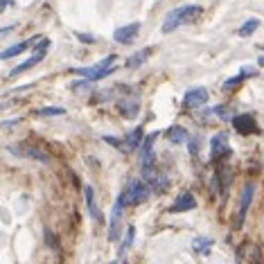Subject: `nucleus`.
<instances>
[{"instance_id":"nucleus-23","label":"nucleus","mask_w":264,"mask_h":264,"mask_svg":"<svg viewBox=\"0 0 264 264\" xmlns=\"http://www.w3.org/2000/svg\"><path fill=\"white\" fill-rule=\"evenodd\" d=\"M64 108H61V106H50V108H41V111H39V116H64Z\"/></svg>"},{"instance_id":"nucleus-2","label":"nucleus","mask_w":264,"mask_h":264,"mask_svg":"<svg viewBox=\"0 0 264 264\" xmlns=\"http://www.w3.org/2000/svg\"><path fill=\"white\" fill-rule=\"evenodd\" d=\"M116 59H118V56L111 54V56H106V59L97 61L95 66H90V68H74L72 72L82 74V77L90 79V82H100V79L108 77L111 72H116Z\"/></svg>"},{"instance_id":"nucleus-14","label":"nucleus","mask_w":264,"mask_h":264,"mask_svg":"<svg viewBox=\"0 0 264 264\" xmlns=\"http://www.w3.org/2000/svg\"><path fill=\"white\" fill-rule=\"evenodd\" d=\"M149 54H152V50L145 48V50H140V52H136L134 56H129L127 61H124V66L127 68H138V66H142L145 61L149 59Z\"/></svg>"},{"instance_id":"nucleus-4","label":"nucleus","mask_w":264,"mask_h":264,"mask_svg":"<svg viewBox=\"0 0 264 264\" xmlns=\"http://www.w3.org/2000/svg\"><path fill=\"white\" fill-rule=\"evenodd\" d=\"M48 48H50V39H41V43H39V48H36V54L30 56L27 61H23V64H18L16 68H11V70H9V77H16V74L30 70V68H34L36 64H41V61L45 59V52H48Z\"/></svg>"},{"instance_id":"nucleus-24","label":"nucleus","mask_w":264,"mask_h":264,"mask_svg":"<svg viewBox=\"0 0 264 264\" xmlns=\"http://www.w3.org/2000/svg\"><path fill=\"white\" fill-rule=\"evenodd\" d=\"M45 242H48L50 249H59V242H56V237L52 235V231H48V228H45Z\"/></svg>"},{"instance_id":"nucleus-9","label":"nucleus","mask_w":264,"mask_h":264,"mask_svg":"<svg viewBox=\"0 0 264 264\" xmlns=\"http://www.w3.org/2000/svg\"><path fill=\"white\" fill-rule=\"evenodd\" d=\"M197 208V199H194L192 192H183L179 199L172 203L169 212H187V210H194Z\"/></svg>"},{"instance_id":"nucleus-25","label":"nucleus","mask_w":264,"mask_h":264,"mask_svg":"<svg viewBox=\"0 0 264 264\" xmlns=\"http://www.w3.org/2000/svg\"><path fill=\"white\" fill-rule=\"evenodd\" d=\"M242 79H244V77H242V74H237V77H231V79H228V82H226V84H223V90H231V88H233V86H237L239 82H242Z\"/></svg>"},{"instance_id":"nucleus-8","label":"nucleus","mask_w":264,"mask_h":264,"mask_svg":"<svg viewBox=\"0 0 264 264\" xmlns=\"http://www.w3.org/2000/svg\"><path fill=\"white\" fill-rule=\"evenodd\" d=\"M205 102H208V90L205 88H190L185 93V97H183V106L185 108H199V106H203Z\"/></svg>"},{"instance_id":"nucleus-21","label":"nucleus","mask_w":264,"mask_h":264,"mask_svg":"<svg viewBox=\"0 0 264 264\" xmlns=\"http://www.w3.org/2000/svg\"><path fill=\"white\" fill-rule=\"evenodd\" d=\"M120 111H122V116H127V118H136V113H138V104H136V102H129V104L124 102Z\"/></svg>"},{"instance_id":"nucleus-5","label":"nucleus","mask_w":264,"mask_h":264,"mask_svg":"<svg viewBox=\"0 0 264 264\" xmlns=\"http://www.w3.org/2000/svg\"><path fill=\"white\" fill-rule=\"evenodd\" d=\"M124 197L120 194V199L116 201V205H113V212H111V223H108V239L111 242H116L120 237V226H122V208H124Z\"/></svg>"},{"instance_id":"nucleus-22","label":"nucleus","mask_w":264,"mask_h":264,"mask_svg":"<svg viewBox=\"0 0 264 264\" xmlns=\"http://www.w3.org/2000/svg\"><path fill=\"white\" fill-rule=\"evenodd\" d=\"M187 149H190L192 156H199V149H201V140H199V136H192L190 140H187Z\"/></svg>"},{"instance_id":"nucleus-3","label":"nucleus","mask_w":264,"mask_h":264,"mask_svg":"<svg viewBox=\"0 0 264 264\" xmlns=\"http://www.w3.org/2000/svg\"><path fill=\"white\" fill-rule=\"evenodd\" d=\"M122 197H124V201H127L129 205H140V203H145V199L149 197V185H147V181H142V179H131V181L127 183V187H124Z\"/></svg>"},{"instance_id":"nucleus-7","label":"nucleus","mask_w":264,"mask_h":264,"mask_svg":"<svg viewBox=\"0 0 264 264\" xmlns=\"http://www.w3.org/2000/svg\"><path fill=\"white\" fill-rule=\"evenodd\" d=\"M255 194V183H246L244 190H242V199H239V215H237V226H242L246 219V212L251 208V201H253Z\"/></svg>"},{"instance_id":"nucleus-15","label":"nucleus","mask_w":264,"mask_h":264,"mask_svg":"<svg viewBox=\"0 0 264 264\" xmlns=\"http://www.w3.org/2000/svg\"><path fill=\"white\" fill-rule=\"evenodd\" d=\"M30 43H32V41H21V43L11 45V48H7L3 54H0V59H3V61H7V59H11V56H16V54H23L27 48H30Z\"/></svg>"},{"instance_id":"nucleus-18","label":"nucleus","mask_w":264,"mask_h":264,"mask_svg":"<svg viewBox=\"0 0 264 264\" xmlns=\"http://www.w3.org/2000/svg\"><path fill=\"white\" fill-rule=\"evenodd\" d=\"M140 142H142V129L136 127V129L127 136V147H129V149H136L138 145H140Z\"/></svg>"},{"instance_id":"nucleus-10","label":"nucleus","mask_w":264,"mask_h":264,"mask_svg":"<svg viewBox=\"0 0 264 264\" xmlns=\"http://www.w3.org/2000/svg\"><path fill=\"white\" fill-rule=\"evenodd\" d=\"M210 149H212V158L228 156V154H231V145H228V138H226V134H217L215 138H212Z\"/></svg>"},{"instance_id":"nucleus-13","label":"nucleus","mask_w":264,"mask_h":264,"mask_svg":"<svg viewBox=\"0 0 264 264\" xmlns=\"http://www.w3.org/2000/svg\"><path fill=\"white\" fill-rule=\"evenodd\" d=\"M235 129L239 131V134H251V131H255V120L253 116H249V113H244V116H237L233 120Z\"/></svg>"},{"instance_id":"nucleus-6","label":"nucleus","mask_w":264,"mask_h":264,"mask_svg":"<svg viewBox=\"0 0 264 264\" xmlns=\"http://www.w3.org/2000/svg\"><path fill=\"white\" fill-rule=\"evenodd\" d=\"M138 32H140V23H129L124 27H118L113 39L120 43V45H131L138 39Z\"/></svg>"},{"instance_id":"nucleus-12","label":"nucleus","mask_w":264,"mask_h":264,"mask_svg":"<svg viewBox=\"0 0 264 264\" xmlns=\"http://www.w3.org/2000/svg\"><path fill=\"white\" fill-rule=\"evenodd\" d=\"M84 194H86V205H88V212H90V217H93L95 221H104V217H102V212L100 208H97V203H95V190L90 185H86L84 187Z\"/></svg>"},{"instance_id":"nucleus-20","label":"nucleus","mask_w":264,"mask_h":264,"mask_svg":"<svg viewBox=\"0 0 264 264\" xmlns=\"http://www.w3.org/2000/svg\"><path fill=\"white\" fill-rule=\"evenodd\" d=\"M134 235H136V228H134V226H129V231H127V239H124L122 246H120V257L124 255V251H127L129 246H131V242H134Z\"/></svg>"},{"instance_id":"nucleus-16","label":"nucleus","mask_w":264,"mask_h":264,"mask_svg":"<svg viewBox=\"0 0 264 264\" xmlns=\"http://www.w3.org/2000/svg\"><path fill=\"white\" fill-rule=\"evenodd\" d=\"M167 140L172 142V145H181V142L190 140V138H187V131L183 129V127H172L167 131Z\"/></svg>"},{"instance_id":"nucleus-28","label":"nucleus","mask_w":264,"mask_h":264,"mask_svg":"<svg viewBox=\"0 0 264 264\" xmlns=\"http://www.w3.org/2000/svg\"><path fill=\"white\" fill-rule=\"evenodd\" d=\"M11 5V0H3V5H0V11H5Z\"/></svg>"},{"instance_id":"nucleus-17","label":"nucleus","mask_w":264,"mask_h":264,"mask_svg":"<svg viewBox=\"0 0 264 264\" xmlns=\"http://www.w3.org/2000/svg\"><path fill=\"white\" fill-rule=\"evenodd\" d=\"M192 246H194V251H197V253L208 255L210 253V246H212V239H208V237H197Z\"/></svg>"},{"instance_id":"nucleus-11","label":"nucleus","mask_w":264,"mask_h":264,"mask_svg":"<svg viewBox=\"0 0 264 264\" xmlns=\"http://www.w3.org/2000/svg\"><path fill=\"white\" fill-rule=\"evenodd\" d=\"M11 152H16V154H21V156H30V158H36V160H41V163L48 165L50 160V154L48 152H43V149H39V147H32V145H25L23 149H11Z\"/></svg>"},{"instance_id":"nucleus-27","label":"nucleus","mask_w":264,"mask_h":264,"mask_svg":"<svg viewBox=\"0 0 264 264\" xmlns=\"http://www.w3.org/2000/svg\"><path fill=\"white\" fill-rule=\"evenodd\" d=\"M77 39L79 41H84V43H95V36H88V34H82V32L77 34Z\"/></svg>"},{"instance_id":"nucleus-26","label":"nucleus","mask_w":264,"mask_h":264,"mask_svg":"<svg viewBox=\"0 0 264 264\" xmlns=\"http://www.w3.org/2000/svg\"><path fill=\"white\" fill-rule=\"evenodd\" d=\"M104 140H106V142H111L113 147H118V149H122V152H127V147H122V145H120V140H118V138H113V136H104Z\"/></svg>"},{"instance_id":"nucleus-19","label":"nucleus","mask_w":264,"mask_h":264,"mask_svg":"<svg viewBox=\"0 0 264 264\" xmlns=\"http://www.w3.org/2000/svg\"><path fill=\"white\" fill-rule=\"evenodd\" d=\"M257 27H260V21L257 18H251V21H246L242 27H239V36H251Z\"/></svg>"},{"instance_id":"nucleus-1","label":"nucleus","mask_w":264,"mask_h":264,"mask_svg":"<svg viewBox=\"0 0 264 264\" xmlns=\"http://www.w3.org/2000/svg\"><path fill=\"white\" fill-rule=\"evenodd\" d=\"M201 16V7L197 5H183V7H174L167 11L163 25H160V32L163 34H172L174 30H179L181 25H187V23H194Z\"/></svg>"}]
</instances>
